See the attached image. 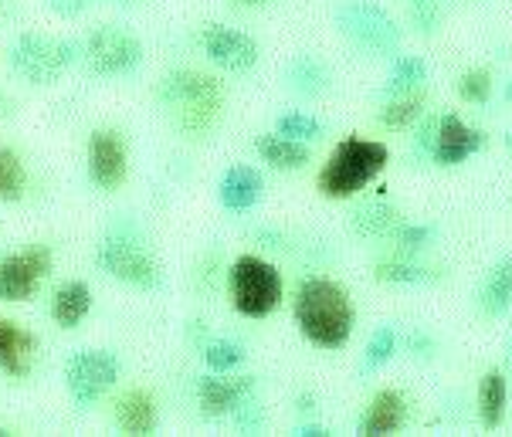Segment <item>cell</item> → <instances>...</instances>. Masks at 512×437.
<instances>
[{"instance_id":"25","label":"cell","mask_w":512,"mask_h":437,"mask_svg":"<svg viewBox=\"0 0 512 437\" xmlns=\"http://www.w3.org/2000/svg\"><path fill=\"white\" fill-rule=\"evenodd\" d=\"M373 278L384 285H431L438 282L441 272L431 265H421L418 255H394L373 265Z\"/></svg>"},{"instance_id":"19","label":"cell","mask_w":512,"mask_h":437,"mask_svg":"<svg viewBox=\"0 0 512 437\" xmlns=\"http://www.w3.org/2000/svg\"><path fill=\"white\" fill-rule=\"evenodd\" d=\"M92 305H95L92 285L85 282V278H68V282H62L55 288L48 312H51V322H55L58 329L72 332L92 316Z\"/></svg>"},{"instance_id":"23","label":"cell","mask_w":512,"mask_h":437,"mask_svg":"<svg viewBox=\"0 0 512 437\" xmlns=\"http://www.w3.org/2000/svg\"><path fill=\"white\" fill-rule=\"evenodd\" d=\"M479 309L489 319H502L512 309V258H499L485 272L479 285Z\"/></svg>"},{"instance_id":"20","label":"cell","mask_w":512,"mask_h":437,"mask_svg":"<svg viewBox=\"0 0 512 437\" xmlns=\"http://www.w3.org/2000/svg\"><path fill=\"white\" fill-rule=\"evenodd\" d=\"M285 89L299 99H323L333 89V68L316 55H295L282 72Z\"/></svg>"},{"instance_id":"30","label":"cell","mask_w":512,"mask_h":437,"mask_svg":"<svg viewBox=\"0 0 512 437\" xmlns=\"http://www.w3.org/2000/svg\"><path fill=\"white\" fill-rule=\"evenodd\" d=\"M275 133L279 136H289L295 139V143H319V139L326 136V122L319 119V116H312V112L306 109H289V112H282L279 119H275Z\"/></svg>"},{"instance_id":"37","label":"cell","mask_w":512,"mask_h":437,"mask_svg":"<svg viewBox=\"0 0 512 437\" xmlns=\"http://www.w3.org/2000/svg\"><path fill=\"white\" fill-rule=\"evenodd\" d=\"M407 349H418L414 356H424V360H428V356H435L438 343L424 336V332H414V336H407Z\"/></svg>"},{"instance_id":"16","label":"cell","mask_w":512,"mask_h":437,"mask_svg":"<svg viewBox=\"0 0 512 437\" xmlns=\"http://www.w3.org/2000/svg\"><path fill=\"white\" fill-rule=\"evenodd\" d=\"M34 356H38V336L17 319L0 316V373L11 380L31 377Z\"/></svg>"},{"instance_id":"10","label":"cell","mask_w":512,"mask_h":437,"mask_svg":"<svg viewBox=\"0 0 512 437\" xmlns=\"http://www.w3.org/2000/svg\"><path fill=\"white\" fill-rule=\"evenodd\" d=\"M51 268H55V251L48 244H24V248L4 255L0 258V302H31L48 282Z\"/></svg>"},{"instance_id":"4","label":"cell","mask_w":512,"mask_h":437,"mask_svg":"<svg viewBox=\"0 0 512 437\" xmlns=\"http://www.w3.org/2000/svg\"><path fill=\"white\" fill-rule=\"evenodd\" d=\"M390 166V146L367 136H346L333 146L316 173V190L326 200H353L380 180Z\"/></svg>"},{"instance_id":"41","label":"cell","mask_w":512,"mask_h":437,"mask_svg":"<svg viewBox=\"0 0 512 437\" xmlns=\"http://www.w3.org/2000/svg\"><path fill=\"white\" fill-rule=\"evenodd\" d=\"M109 4H116V7H129V11H133V7H143L146 0H109Z\"/></svg>"},{"instance_id":"14","label":"cell","mask_w":512,"mask_h":437,"mask_svg":"<svg viewBox=\"0 0 512 437\" xmlns=\"http://www.w3.org/2000/svg\"><path fill=\"white\" fill-rule=\"evenodd\" d=\"M251 393H258L255 377H231V373L207 370L204 377L197 380V404H201V414L211 417V421L231 417Z\"/></svg>"},{"instance_id":"7","label":"cell","mask_w":512,"mask_h":437,"mask_svg":"<svg viewBox=\"0 0 512 437\" xmlns=\"http://www.w3.org/2000/svg\"><path fill=\"white\" fill-rule=\"evenodd\" d=\"M285 299L282 272L262 255H238L228 265V302L241 319H268Z\"/></svg>"},{"instance_id":"22","label":"cell","mask_w":512,"mask_h":437,"mask_svg":"<svg viewBox=\"0 0 512 437\" xmlns=\"http://www.w3.org/2000/svg\"><path fill=\"white\" fill-rule=\"evenodd\" d=\"M475 407H479V421L485 431H496L506 421L509 407V380L502 370H485L479 377V390H475Z\"/></svg>"},{"instance_id":"29","label":"cell","mask_w":512,"mask_h":437,"mask_svg":"<svg viewBox=\"0 0 512 437\" xmlns=\"http://www.w3.org/2000/svg\"><path fill=\"white\" fill-rule=\"evenodd\" d=\"M201 360L211 373H234L238 366H245L248 349L231 336H214L201 346Z\"/></svg>"},{"instance_id":"12","label":"cell","mask_w":512,"mask_h":437,"mask_svg":"<svg viewBox=\"0 0 512 437\" xmlns=\"http://www.w3.org/2000/svg\"><path fill=\"white\" fill-rule=\"evenodd\" d=\"M85 177L102 194H116L129 180V143L116 126H95L85 139Z\"/></svg>"},{"instance_id":"38","label":"cell","mask_w":512,"mask_h":437,"mask_svg":"<svg viewBox=\"0 0 512 437\" xmlns=\"http://www.w3.org/2000/svg\"><path fill=\"white\" fill-rule=\"evenodd\" d=\"M295 437H329V427L323 424H295Z\"/></svg>"},{"instance_id":"13","label":"cell","mask_w":512,"mask_h":437,"mask_svg":"<svg viewBox=\"0 0 512 437\" xmlns=\"http://www.w3.org/2000/svg\"><path fill=\"white\" fill-rule=\"evenodd\" d=\"M485 146V133L465 122L458 112H445L435 119V133H431V163L438 166H462L472 160Z\"/></svg>"},{"instance_id":"8","label":"cell","mask_w":512,"mask_h":437,"mask_svg":"<svg viewBox=\"0 0 512 437\" xmlns=\"http://www.w3.org/2000/svg\"><path fill=\"white\" fill-rule=\"evenodd\" d=\"M62 380L68 400L78 410H92L116 390V383L123 380V360L116 356V349L106 346H89L75 349L62 366Z\"/></svg>"},{"instance_id":"2","label":"cell","mask_w":512,"mask_h":437,"mask_svg":"<svg viewBox=\"0 0 512 437\" xmlns=\"http://www.w3.org/2000/svg\"><path fill=\"white\" fill-rule=\"evenodd\" d=\"M292 319L309 346L336 353L353 339L357 305H353V295L346 292V285H340L336 278L309 275L295 288Z\"/></svg>"},{"instance_id":"11","label":"cell","mask_w":512,"mask_h":437,"mask_svg":"<svg viewBox=\"0 0 512 437\" xmlns=\"http://www.w3.org/2000/svg\"><path fill=\"white\" fill-rule=\"evenodd\" d=\"M197 45H201V55L218 72L228 75H251L258 68V61H262V45H258L255 34L234 28V24H204L201 34H197Z\"/></svg>"},{"instance_id":"5","label":"cell","mask_w":512,"mask_h":437,"mask_svg":"<svg viewBox=\"0 0 512 437\" xmlns=\"http://www.w3.org/2000/svg\"><path fill=\"white\" fill-rule=\"evenodd\" d=\"M75 65H82V41L75 38L21 31L11 41V48H7V68H11V75L17 82L31 85V89L58 85Z\"/></svg>"},{"instance_id":"39","label":"cell","mask_w":512,"mask_h":437,"mask_svg":"<svg viewBox=\"0 0 512 437\" xmlns=\"http://www.w3.org/2000/svg\"><path fill=\"white\" fill-rule=\"evenodd\" d=\"M231 7H241V11H258V7L272 4V0H228Z\"/></svg>"},{"instance_id":"27","label":"cell","mask_w":512,"mask_h":437,"mask_svg":"<svg viewBox=\"0 0 512 437\" xmlns=\"http://www.w3.org/2000/svg\"><path fill=\"white\" fill-rule=\"evenodd\" d=\"M424 82H428V61L418 55H397L394 65H390L387 85H384V99L418 92V89H424Z\"/></svg>"},{"instance_id":"9","label":"cell","mask_w":512,"mask_h":437,"mask_svg":"<svg viewBox=\"0 0 512 437\" xmlns=\"http://www.w3.org/2000/svg\"><path fill=\"white\" fill-rule=\"evenodd\" d=\"M146 48L123 24H99L82 41V65L95 78H129L143 68Z\"/></svg>"},{"instance_id":"40","label":"cell","mask_w":512,"mask_h":437,"mask_svg":"<svg viewBox=\"0 0 512 437\" xmlns=\"http://www.w3.org/2000/svg\"><path fill=\"white\" fill-rule=\"evenodd\" d=\"M14 112V102H11V95H7L4 89H0V119H7Z\"/></svg>"},{"instance_id":"1","label":"cell","mask_w":512,"mask_h":437,"mask_svg":"<svg viewBox=\"0 0 512 437\" xmlns=\"http://www.w3.org/2000/svg\"><path fill=\"white\" fill-rule=\"evenodd\" d=\"M153 99L180 139H207L221 126L228 109V89L221 78L190 65L170 68L156 82Z\"/></svg>"},{"instance_id":"18","label":"cell","mask_w":512,"mask_h":437,"mask_svg":"<svg viewBox=\"0 0 512 437\" xmlns=\"http://www.w3.org/2000/svg\"><path fill=\"white\" fill-rule=\"evenodd\" d=\"M407 424V397L401 390L384 387L370 397L367 410L360 417V434L363 437H390L404 431Z\"/></svg>"},{"instance_id":"42","label":"cell","mask_w":512,"mask_h":437,"mask_svg":"<svg viewBox=\"0 0 512 437\" xmlns=\"http://www.w3.org/2000/svg\"><path fill=\"white\" fill-rule=\"evenodd\" d=\"M506 102H512V78L506 82Z\"/></svg>"},{"instance_id":"24","label":"cell","mask_w":512,"mask_h":437,"mask_svg":"<svg viewBox=\"0 0 512 437\" xmlns=\"http://www.w3.org/2000/svg\"><path fill=\"white\" fill-rule=\"evenodd\" d=\"M397 221H401V214L387 204L384 187H380L377 197L363 200V204H357V211L350 214V231L360 234V238H387Z\"/></svg>"},{"instance_id":"31","label":"cell","mask_w":512,"mask_h":437,"mask_svg":"<svg viewBox=\"0 0 512 437\" xmlns=\"http://www.w3.org/2000/svg\"><path fill=\"white\" fill-rule=\"evenodd\" d=\"M397 346H401V336H397L394 326H380L370 332L367 346H363L360 356V370L363 373H380L384 366L397 356Z\"/></svg>"},{"instance_id":"35","label":"cell","mask_w":512,"mask_h":437,"mask_svg":"<svg viewBox=\"0 0 512 437\" xmlns=\"http://www.w3.org/2000/svg\"><path fill=\"white\" fill-rule=\"evenodd\" d=\"M231 421L241 427V431H248V434H255V431H262V424H265V410L262 404H258V397L251 393V397L241 404L238 410L231 414Z\"/></svg>"},{"instance_id":"26","label":"cell","mask_w":512,"mask_h":437,"mask_svg":"<svg viewBox=\"0 0 512 437\" xmlns=\"http://www.w3.org/2000/svg\"><path fill=\"white\" fill-rule=\"evenodd\" d=\"M428 102H424V92H407V95H394V99H387L384 106H380V126L390 129V133H407V129L418 126V119L424 116V109Z\"/></svg>"},{"instance_id":"33","label":"cell","mask_w":512,"mask_h":437,"mask_svg":"<svg viewBox=\"0 0 512 437\" xmlns=\"http://www.w3.org/2000/svg\"><path fill=\"white\" fill-rule=\"evenodd\" d=\"M458 95L472 106H485L492 99V72L489 68H468L458 75Z\"/></svg>"},{"instance_id":"28","label":"cell","mask_w":512,"mask_h":437,"mask_svg":"<svg viewBox=\"0 0 512 437\" xmlns=\"http://www.w3.org/2000/svg\"><path fill=\"white\" fill-rule=\"evenodd\" d=\"M28 194V163L14 146H0V204H21Z\"/></svg>"},{"instance_id":"17","label":"cell","mask_w":512,"mask_h":437,"mask_svg":"<svg viewBox=\"0 0 512 437\" xmlns=\"http://www.w3.org/2000/svg\"><path fill=\"white\" fill-rule=\"evenodd\" d=\"M112 421L129 437H150L160 427V404L150 390L143 387H129L123 397L112 407Z\"/></svg>"},{"instance_id":"21","label":"cell","mask_w":512,"mask_h":437,"mask_svg":"<svg viewBox=\"0 0 512 437\" xmlns=\"http://www.w3.org/2000/svg\"><path fill=\"white\" fill-rule=\"evenodd\" d=\"M255 156L275 173H299L312 163V146L279 133H262L255 139Z\"/></svg>"},{"instance_id":"36","label":"cell","mask_w":512,"mask_h":437,"mask_svg":"<svg viewBox=\"0 0 512 437\" xmlns=\"http://www.w3.org/2000/svg\"><path fill=\"white\" fill-rule=\"evenodd\" d=\"M99 0H48V11L62 21H78L82 14H89Z\"/></svg>"},{"instance_id":"15","label":"cell","mask_w":512,"mask_h":437,"mask_svg":"<svg viewBox=\"0 0 512 437\" xmlns=\"http://www.w3.org/2000/svg\"><path fill=\"white\" fill-rule=\"evenodd\" d=\"M265 177L251 163H231L218 180V204L228 214H248L262 204Z\"/></svg>"},{"instance_id":"6","label":"cell","mask_w":512,"mask_h":437,"mask_svg":"<svg viewBox=\"0 0 512 437\" xmlns=\"http://www.w3.org/2000/svg\"><path fill=\"white\" fill-rule=\"evenodd\" d=\"M336 34L367 58H390L401 51L404 24L377 0H340L333 11Z\"/></svg>"},{"instance_id":"32","label":"cell","mask_w":512,"mask_h":437,"mask_svg":"<svg viewBox=\"0 0 512 437\" xmlns=\"http://www.w3.org/2000/svg\"><path fill=\"white\" fill-rule=\"evenodd\" d=\"M435 238H438L435 227L418 224V221H397L387 234V241H394V248L401 251V255H421Z\"/></svg>"},{"instance_id":"3","label":"cell","mask_w":512,"mask_h":437,"mask_svg":"<svg viewBox=\"0 0 512 437\" xmlns=\"http://www.w3.org/2000/svg\"><path fill=\"white\" fill-rule=\"evenodd\" d=\"M92 261L102 275L112 282L136 288V292H160L167 285L163 261L156 258L150 234L133 217H116L106 224L99 244L92 251Z\"/></svg>"},{"instance_id":"34","label":"cell","mask_w":512,"mask_h":437,"mask_svg":"<svg viewBox=\"0 0 512 437\" xmlns=\"http://www.w3.org/2000/svg\"><path fill=\"white\" fill-rule=\"evenodd\" d=\"M441 4H445V0H407L411 28L418 34H435L441 24Z\"/></svg>"}]
</instances>
